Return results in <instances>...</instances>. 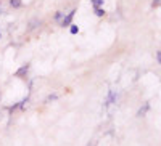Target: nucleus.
Instances as JSON below:
<instances>
[{"instance_id": "obj_1", "label": "nucleus", "mask_w": 161, "mask_h": 146, "mask_svg": "<svg viewBox=\"0 0 161 146\" xmlns=\"http://www.w3.org/2000/svg\"><path fill=\"white\" fill-rule=\"evenodd\" d=\"M74 15H76V8H74V10H71L69 13H66V15L63 16V19L60 21V26H61V28H69V26L73 24Z\"/></svg>"}, {"instance_id": "obj_2", "label": "nucleus", "mask_w": 161, "mask_h": 146, "mask_svg": "<svg viewBox=\"0 0 161 146\" xmlns=\"http://www.w3.org/2000/svg\"><path fill=\"white\" fill-rule=\"evenodd\" d=\"M116 100H118V93H116L114 90H110L108 91V96H106V101H105V106H110V104L116 103Z\"/></svg>"}, {"instance_id": "obj_3", "label": "nucleus", "mask_w": 161, "mask_h": 146, "mask_svg": "<svg viewBox=\"0 0 161 146\" xmlns=\"http://www.w3.org/2000/svg\"><path fill=\"white\" fill-rule=\"evenodd\" d=\"M29 68H31V66H29L28 63H26V64H23V66H21V68H19V69H18V71L15 72V76H16V77H24L26 74H28V71H29Z\"/></svg>"}, {"instance_id": "obj_4", "label": "nucleus", "mask_w": 161, "mask_h": 146, "mask_svg": "<svg viewBox=\"0 0 161 146\" xmlns=\"http://www.w3.org/2000/svg\"><path fill=\"white\" fill-rule=\"evenodd\" d=\"M148 109H150V103H145V104L142 106V108L137 111V117H143L147 112H148Z\"/></svg>"}, {"instance_id": "obj_5", "label": "nucleus", "mask_w": 161, "mask_h": 146, "mask_svg": "<svg viewBox=\"0 0 161 146\" xmlns=\"http://www.w3.org/2000/svg\"><path fill=\"white\" fill-rule=\"evenodd\" d=\"M93 13H95V16H98V18H103L105 15H106V10L102 7V8H93Z\"/></svg>"}, {"instance_id": "obj_6", "label": "nucleus", "mask_w": 161, "mask_h": 146, "mask_svg": "<svg viewBox=\"0 0 161 146\" xmlns=\"http://www.w3.org/2000/svg\"><path fill=\"white\" fill-rule=\"evenodd\" d=\"M28 101H29V96H26V98H23L21 101H18V109L24 111V108H26V104H28Z\"/></svg>"}, {"instance_id": "obj_7", "label": "nucleus", "mask_w": 161, "mask_h": 146, "mask_svg": "<svg viewBox=\"0 0 161 146\" xmlns=\"http://www.w3.org/2000/svg\"><path fill=\"white\" fill-rule=\"evenodd\" d=\"M23 5V0H10V7L11 8H19Z\"/></svg>"}, {"instance_id": "obj_8", "label": "nucleus", "mask_w": 161, "mask_h": 146, "mask_svg": "<svg viewBox=\"0 0 161 146\" xmlns=\"http://www.w3.org/2000/svg\"><path fill=\"white\" fill-rule=\"evenodd\" d=\"M105 3V0H92V7L93 8H102Z\"/></svg>"}, {"instance_id": "obj_9", "label": "nucleus", "mask_w": 161, "mask_h": 146, "mask_svg": "<svg viewBox=\"0 0 161 146\" xmlns=\"http://www.w3.org/2000/svg\"><path fill=\"white\" fill-rule=\"evenodd\" d=\"M64 15H66V13H63V11H57L55 15H53V19H55V21H58V23H60V21L63 19V16H64Z\"/></svg>"}, {"instance_id": "obj_10", "label": "nucleus", "mask_w": 161, "mask_h": 146, "mask_svg": "<svg viewBox=\"0 0 161 146\" xmlns=\"http://www.w3.org/2000/svg\"><path fill=\"white\" fill-rule=\"evenodd\" d=\"M69 32H71L73 35L79 34V26H77V24H71V26H69Z\"/></svg>"}, {"instance_id": "obj_11", "label": "nucleus", "mask_w": 161, "mask_h": 146, "mask_svg": "<svg viewBox=\"0 0 161 146\" xmlns=\"http://www.w3.org/2000/svg\"><path fill=\"white\" fill-rule=\"evenodd\" d=\"M55 100H58V95L57 93H50L47 98H45V103H50V101H55Z\"/></svg>"}, {"instance_id": "obj_12", "label": "nucleus", "mask_w": 161, "mask_h": 146, "mask_svg": "<svg viewBox=\"0 0 161 146\" xmlns=\"http://www.w3.org/2000/svg\"><path fill=\"white\" fill-rule=\"evenodd\" d=\"M36 24H40V21H37V19H34V21H31V24H29V31L31 29H34V28H37Z\"/></svg>"}, {"instance_id": "obj_13", "label": "nucleus", "mask_w": 161, "mask_h": 146, "mask_svg": "<svg viewBox=\"0 0 161 146\" xmlns=\"http://www.w3.org/2000/svg\"><path fill=\"white\" fill-rule=\"evenodd\" d=\"M18 109V103H15V104H13V106H10V108H8V111L10 112H13V111H16Z\"/></svg>"}, {"instance_id": "obj_14", "label": "nucleus", "mask_w": 161, "mask_h": 146, "mask_svg": "<svg viewBox=\"0 0 161 146\" xmlns=\"http://www.w3.org/2000/svg\"><path fill=\"white\" fill-rule=\"evenodd\" d=\"M159 7V0H153L152 2V8H158Z\"/></svg>"}, {"instance_id": "obj_15", "label": "nucleus", "mask_w": 161, "mask_h": 146, "mask_svg": "<svg viewBox=\"0 0 161 146\" xmlns=\"http://www.w3.org/2000/svg\"><path fill=\"white\" fill-rule=\"evenodd\" d=\"M156 63H158V64L161 63V51H159V50L156 51Z\"/></svg>"}, {"instance_id": "obj_16", "label": "nucleus", "mask_w": 161, "mask_h": 146, "mask_svg": "<svg viewBox=\"0 0 161 146\" xmlns=\"http://www.w3.org/2000/svg\"><path fill=\"white\" fill-rule=\"evenodd\" d=\"M0 7H2V0H0Z\"/></svg>"}, {"instance_id": "obj_17", "label": "nucleus", "mask_w": 161, "mask_h": 146, "mask_svg": "<svg viewBox=\"0 0 161 146\" xmlns=\"http://www.w3.org/2000/svg\"><path fill=\"white\" fill-rule=\"evenodd\" d=\"M0 37H2V32H0Z\"/></svg>"}]
</instances>
